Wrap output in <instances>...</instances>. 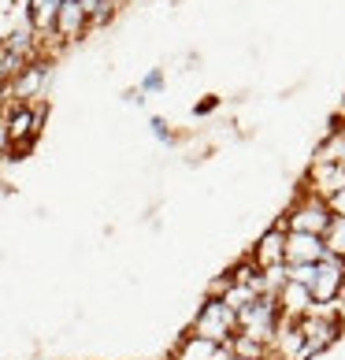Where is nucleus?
<instances>
[{
    "label": "nucleus",
    "instance_id": "nucleus-1",
    "mask_svg": "<svg viewBox=\"0 0 345 360\" xmlns=\"http://www.w3.org/2000/svg\"><path fill=\"white\" fill-rule=\"evenodd\" d=\"M185 335H197L211 345H227L237 335V312L230 304H223L219 297H204L197 304V316L190 319V330Z\"/></svg>",
    "mask_w": 345,
    "mask_h": 360
},
{
    "label": "nucleus",
    "instance_id": "nucleus-2",
    "mask_svg": "<svg viewBox=\"0 0 345 360\" xmlns=\"http://www.w3.org/2000/svg\"><path fill=\"white\" fill-rule=\"evenodd\" d=\"M275 226H282V231H301V234H320L330 226V212H327V201L315 193H297V201L289 205L282 216L275 219Z\"/></svg>",
    "mask_w": 345,
    "mask_h": 360
},
{
    "label": "nucleus",
    "instance_id": "nucleus-3",
    "mask_svg": "<svg viewBox=\"0 0 345 360\" xmlns=\"http://www.w3.org/2000/svg\"><path fill=\"white\" fill-rule=\"evenodd\" d=\"M278 319H282V316H278L275 297L260 293V297H253L245 304V309H237V335H249V338H256L263 345H271Z\"/></svg>",
    "mask_w": 345,
    "mask_h": 360
},
{
    "label": "nucleus",
    "instance_id": "nucleus-4",
    "mask_svg": "<svg viewBox=\"0 0 345 360\" xmlns=\"http://www.w3.org/2000/svg\"><path fill=\"white\" fill-rule=\"evenodd\" d=\"M48 78H52L48 60H30V63H26V68L8 82V97H11V104H37V101H48V97H45Z\"/></svg>",
    "mask_w": 345,
    "mask_h": 360
},
{
    "label": "nucleus",
    "instance_id": "nucleus-5",
    "mask_svg": "<svg viewBox=\"0 0 345 360\" xmlns=\"http://www.w3.org/2000/svg\"><path fill=\"white\" fill-rule=\"evenodd\" d=\"M312 301L315 304H338L345 297V260L338 257H323L315 264V278H312Z\"/></svg>",
    "mask_w": 345,
    "mask_h": 360
},
{
    "label": "nucleus",
    "instance_id": "nucleus-6",
    "mask_svg": "<svg viewBox=\"0 0 345 360\" xmlns=\"http://www.w3.org/2000/svg\"><path fill=\"white\" fill-rule=\"evenodd\" d=\"M249 260L256 264V268H278V264H286V231L282 226H268L260 238H256V245L249 249Z\"/></svg>",
    "mask_w": 345,
    "mask_h": 360
},
{
    "label": "nucleus",
    "instance_id": "nucleus-7",
    "mask_svg": "<svg viewBox=\"0 0 345 360\" xmlns=\"http://www.w3.org/2000/svg\"><path fill=\"white\" fill-rule=\"evenodd\" d=\"M86 34H89V19H86L82 4L63 0V8H60V15H56V26H52L48 37H56V41H63V45H74V41H82Z\"/></svg>",
    "mask_w": 345,
    "mask_h": 360
},
{
    "label": "nucleus",
    "instance_id": "nucleus-8",
    "mask_svg": "<svg viewBox=\"0 0 345 360\" xmlns=\"http://www.w3.org/2000/svg\"><path fill=\"white\" fill-rule=\"evenodd\" d=\"M275 304H278V316L282 319H304L312 309H315V301H312V290L308 286H301V283H286L282 290L275 293Z\"/></svg>",
    "mask_w": 345,
    "mask_h": 360
},
{
    "label": "nucleus",
    "instance_id": "nucleus-9",
    "mask_svg": "<svg viewBox=\"0 0 345 360\" xmlns=\"http://www.w3.org/2000/svg\"><path fill=\"white\" fill-rule=\"evenodd\" d=\"M327 257L320 234H301L286 231V264H320Z\"/></svg>",
    "mask_w": 345,
    "mask_h": 360
},
{
    "label": "nucleus",
    "instance_id": "nucleus-10",
    "mask_svg": "<svg viewBox=\"0 0 345 360\" xmlns=\"http://www.w3.org/2000/svg\"><path fill=\"white\" fill-rule=\"evenodd\" d=\"M345 186V171H341V164H312L308 167V175H304V186L301 190L304 193H315V197H327L334 193V190H341Z\"/></svg>",
    "mask_w": 345,
    "mask_h": 360
},
{
    "label": "nucleus",
    "instance_id": "nucleus-11",
    "mask_svg": "<svg viewBox=\"0 0 345 360\" xmlns=\"http://www.w3.org/2000/svg\"><path fill=\"white\" fill-rule=\"evenodd\" d=\"M63 0H26V26L37 34V37H48L52 26H56Z\"/></svg>",
    "mask_w": 345,
    "mask_h": 360
},
{
    "label": "nucleus",
    "instance_id": "nucleus-12",
    "mask_svg": "<svg viewBox=\"0 0 345 360\" xmlns=\"http://www.w3.org/2000/svg\"><path fill=\"white\" fill-rule=\"evenodd\" d=\"M216 349H219V345H211V342L197 338V335H182L167 360H211V356H216Z\"/></svg>",
    "mask_w": 345,
    "mask_h": 360
},
{
    "label": "nucleus",
    "instance_id": "nucleus-13",
    "mask_svg": "<svg viewBox=\"0 0 345 360\" xmlns=\"http://www.w3.org/2000/svg\"><path fill=\"white\" fill-rule=\"evenodd\" d=\"M227 349H230L237 360H268V356H271L268 345L256 342V338H249V335H234V338L227 342Z\"/></svg>",
    "mask_w": 345,
    "mask_h": 360
},
{
    "label": "nucleus",
    "instance_id": "nucleus-14",
    "mask_svg": "<svg viewBox=\"0 0 345 360\" xmlns=\"http://www.w3.org/2000/svg\"><path fill=\"white\" fill-rule=\"evenodd\" d=\"M312 278H315V264H286V283L312 286Z\"/></svg>",
    "mask_w": 345,
    "mask_h": 360
},
{
    "label": "nucleus",
    "instance_id": "nucleus-15",
    "mask_svg": "<svg viewBox=\"0 0 345 360\" xmlns=\"http://www.w3.org/2000/svg\"><path fill=\"white\" fill-rule=\"evenodd\" d=\"M160 89H164V71H160V68H152L149 75L141 78V86H138V93H141V97H145V93H160Z\"/></svg>",
    "mask_w": 345,
    "mask_h": 360
},
{
    "label": "nucleus",
    "instance_id": "nucleus-16",
    "mask_svg": "<svg viewBox=\"0 0 345 360\" xmlns=\"http://www.w3.org/2000/svg\"><path fill=\"white\" fill-rule=\"evenodd\" d=\"M327 212H330V216H345V186L327 197Z\"/></svg>",
    "mask_w": 345,
    "mask_h": 360
},
{
    "label": "nucleus",
    "instance_id": "nucleus-17",
    "mask_svg": "<svg viewBox=\"0 0 345 360\" xmlns=\"http://www.w3.org/2000/svg\"><path fill=\"white\" fill-rule=\"evenodd\" d=\"M152 134L160 138V141H171V138H175V134L167 130V123H164V119H152Z\"/></svg>",
    "mask_w": 345,
    "mask_h": 360
},
{
    "label": "nucleus",
    "instance_id": "nucleus-18",
    "mask_svg": "<svg viewBox=\"0 0 345 360\" xmlns=\"http://www.w3.org/2000/svg\"><path fill=\"white\" fill-rule=\"evenodd\" d=\"M8 149H11V145H8V130H4V119H0V164L8 160Z\"/></svg>",
    "mask_w": 345,
    "mask_h": 360
},
{
    "label": "nucleus",
    "instance_id": "nucleus-19",
    "mask_svg": "<svg viewBox=\"0 0 345 360\" xmlns=\"http://www.w3.org/2000/svg\"><path fill=\"white\" fill-rule=\"evenodd\" d=\"M78 4H82V11H86V19L93 15V11H97L100 8V0H78Z\"/></svg>",
    "mask_w": 345,
    "mask_h": 360
},
{
    "label": "nucleus",
    "instance_id": "nucleus-20",
    "mask_svg": "<svg viewBox=\"0 0 345 360\" xmlns=\"http://www.w3.org/2000/svg\"><path fill=\"white\" fill-rule=\"evenodd\" d=\"M341 171H345V156H341Z\"/></svg>",
    "mask_w": 345,
    "mask_h": 360
},
{
    "label": "nucleus",
    "instance_id": "nucleus-21",
    "mask_svg": "<svg viewBox=\"0 0 345 360\" xmlns=\"http://www.w3.org/2000/svg\"><path fill=\"white\" fill-rule=\"evenodd\" d=\"M71 4H78V0H71Z\"/></svg>",
    "mask_w": 345,
    "mask_h": 360
}]
</instances>
